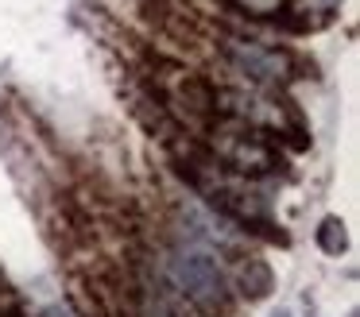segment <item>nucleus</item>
Returning <instances> with one entry per match:
<instances>
[{
	"label": "nucleus",
	"instance_id": "6e6552de",
	"mask_svg": "<svg viewBox=\"0 0 360 317\" xmlns=\"http://www.w3.org/2000/svg\"><path fill=\"white\" fill-rule=\"evenodd\" d=\"M12 286H8V278H4V271H0V294H8Z\"/></svg>",
	"mask_w": 360,
	"mask_h": 317
},
{
	"label": "nucleus",
	"instance_id": "0eeeda50",
	"mask_svg": "<svg viewBox=\"0 0 360 317\" xmlns=\"http://www.w3.org/2000/svg\"><path fill=\"white\" fill-rule=\"evenodd\" d=\"M43 317H70V313H66V309H58V306H51V309H47V313H43Z\"/></svg>",
	"mask_w": 360,
	"mask_h": 317
},
{
	"label": "nucleus",
	"instance_id": "7ed1b4c3",
	"mask_svg": "<svg viewBox=\"0 0 360 317\" xmlns=\"http://www.w3.org/2000/svg\"><path fill=\"white\" fill-rule=\"evenodd\" d=\"M236 290L248 302L267 298V294L275 290V275H271V267H267V259H259V255H240V259H236Z\"/></svg>",
	"mask_w": 360,
	"mask_h": 317
},
{
	"label": "nucleus",
	"instance_id": "20e7f679",
	"mask_svg": "<svg viewBox=\"0 0 360 317\" xmlns=\"http://www.w3.org/2000/svg\"><path fill=\"white\" fill-rule=\"evenodd\" d=\"M318 247L326 255H341L345 247H349V232H345L341 216H326V221L318 224Z\"/></svg>",
	"mask_w": 360,
	"mask_h": 317
},
{
	"label": "nucleus",
	"instance_id": "1a4fd4ad",
	"mask_svg": "<svg viewBox=\"0 0 360 317\" xmlns=\"http://www.w3.org/2000/svg\"><path fill=\"white\" fill-rule=\"evenodd\" d=\"M271 317H290V309H275V313Z\"/></svg>",
	"mask_w": 360,
	"mask_h": 317
},
{
	"label": "nucleus",
	"instance_id": "423d86ee",
	"mask_svg": "<svg viewBox=\"0 0 360 317\" xmlns=\"http://www.w3.org/2000/svg\"><path fill=\"white\" fill-rule=\"evenodd\" d=\"M337 4H341V0H318V8H321V12H326V15H329V12H333V8H337Z\"/></svg>",
	"mask_w": 360,
	"mask_h": 317
},
{
	"label": "nucleus",
	"instance_id": "f03ea898",
	"mask_svg": "<svg viewBox=\"0 0 360 317\" xmlns=\"http://www.w3.org/2000/svg\"><path fill=\"white\" fill-rule=\"evenodd\" d=\"M221 54H225V62L236 74H244L256 85H279V82H287V77H295L290 74L295 54L264 46V43H256V39H229V43H221Z\"/></svg>",
	"mask_w": 360,
	"mask_h": 317
},
{
	"label": "nucleus",
	"instance_id": "39448f33",
	"mask_svg": "<svg viewBox=\"0 0 360 317\" xmlns=\"http://www.w3.org/2000/svg\"><path fill=\"white\" fill-rule=\"evenodd\" d=\"M225 4L236 8V12H244V15H275V12H283L290 0H225Z\"/></svg>",
	"mask_w": 360,
	"mask_h": 317
},
{
	"label": "nucleus",
	"instance_id": "f257e3e1",
	"mask_svg": "<svg viewBox=\"0 0 360 317\" xmlns=\"http://www.w3.org/2000/svg\"><path fill=\"white\" fill-rule=\"evenodd\" d=\"M171 278H174L182 298L205 317H221L233 306L229 283H225V275H221L217 259L205 255V252H179L171 259Z\"/></svg>",
	"mask_w": 360,
	"mask_h": 317
}]
</instances>
